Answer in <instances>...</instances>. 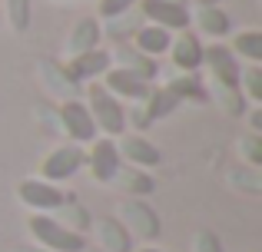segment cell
Wrapping results in <instances>:
<instances>
[{
  "label": "cell",
  "instance_id": "5",
  "mask_svg": "<svg viewBox=\"0 0 262 252\" xmlns=\"http://www.w3.org/2000/svg\"><path fill=\"white\" fill-rule=\"evenodd\" d=\"M143 13L153 20V27L163 30H186L189 24V10L176 0H143Z\"/></svg>",
  "mask_w": 262,
  "mask_h": 252
},
{
  "label": "cell",
  "instance_id": "33",
  "mask_svg": "<svg viewBox=\"0 0 262 252\" xmlns=\"http://www.w3.org/2000/svg\"><path fill=\"white\" fill-rule=\"evenodd\" d=\"M176 4H183V0H176Z\"/></svg>",
  "mask_w": 262,
  "mask_h": 252
},
{
  "label": "cell",
  "instance_id": "22",
  "mask_svg": "<svg viewBox=\"0 0 262 252\" xmlns=\"http://www.w3.org/2000/svg\"><path fill=\"white\" fill-rule=\"evenodd\" d=\"M7 7H10V24L17 30H27L30 27V0H7Z\"/></svg>",
  "mask_w": 262,
  "mask_h": 252
},
{
  "label": "cell",
  "instance_id": "30",
  "mask_svg": "<svg viewBox=\"0 0 262 252\" xmlns=\"http://www.w3.org/2000/svg\"><path fill=\"white\" fill-rule=\"evenodd\" d=\"M13 252H37V249H13Z\"/></svg>",
  "mask_w": 262,
  "mask_h": 252
},
{
  "label": "cell",
  "instance_id": "25",
  "mask_svg": "<svg viewBox=\"0 0 262 252\" xmlns=\"http://www.w3.org/2000/svg\"><path fill=\"white\" fill-rule=\"evenodd\" d=\"M123 179H126V186L133 189V193H140V196L153 193V179H149V176H143V173H126Z\"/></svg>",
  "mask_w": 262,
  "mask_h": 252
},
{
  "label": "cell",
  "instance_id": "27",
  "mask_svg": "<svg viewBox=\"0 0 262 252\" xmlns=\"http://www.w3.org/2000/svg\"><path fill=\"white\" fill-rule=\"evenodd\" d=\"M133 4L136 0H100V13L103 17H120V13H126Z\"/></svg>",
  "mask_w": 262,
  "mask_h": 252
},
{
  "label": "cell",
  "instance_id": "21",
  "mask_svg": "<svg viewBox=\"0 0 262 252\" xmlns=\"http://www.w3.org/2000/svg\"><path fill=\"white\" fill-rule=\"evenodd\" d=\"M236 53H243V57H249V60H262V33H256V30L239 33L236 37Z\"/></svg>",
  "mask_w": 262,
  "mask_h": 252
},
{
  "label": "cell",
  "instance_id": "8",
  "mask_svg": "<svg viewBox=\"0 0 262 252\" xmlns=\"http://www.w3.org/2000/svg\"><path fill=\"white\" fill-rule=\"evenodd\" d=\"M86 159H90V169H93V176L100 182H110L120 173V153H116V143H110V140H96L93 153Z\"/></svg>",
  "mask_w": 262,
  "mask_h": 252
},
{
  "label": "cell",
  "instance_id": "9",
  "mask_svg": "<svg viewBox=\"0 0 262 252\" xmlns=\"http://www.w3.org/2000/svg\"><path fill=\"white\" fill-rule=\"evenodd\" d=\"M106 66H110V53L106 50H86V53H80V57L70 60L67 77H70L73 83H80V80H86V77H103Z\"/></svg>",
  "mask_w": 262,
  "mask_h": 252
},
{
  "label": "cell",
  "instance_id": "23",
  "mask_svg": "<svg viewBox=\"0 0 262 252\" xmlns=\"http://www.w3.org/2000/svg\"><path fill=\"white\" fill-rule=\"evenodd\" d=\"M216 93L223 97L226 113H236V117H239V113L246 110V106H243V97H239V90H232V86H219V83H216Z\"/></svg>",
  "mask_w": 262,
  "mask_h": 252
},
{
  "label": "cell",
  "instance_id": "24",
  "mask_svg": "<svg viewBox=\"0 0 262 252\" xmlns=\"http://www.w3.org/2000/svg\"><path fill=\"white\" fill-rule=\"evenodd\" d=\"M239 149L246 153V159H249L252 166L262 163V140H259V136H246V140H239Z\"/></svg>",
  "mask_w": 262,
  "mask_h": 252
},
{
  "label": "cell",
  "instance_id": "7",
  "mask_svg": "<svg viewBox=\"0 0 262 252\" xmlns=\"http://www.w3.org/2000/svg\"><path fill=\"white\" fill-rule=\"evenodd\" d=\"M60 126H63V133H70L77 143H90L96 136L93 117H90V110L83 103H77V100H67L63 103V110H60Z\"/></svg>",
  "mask_w": 262,
  "mask_h": 252
},
{
  "label": "cell",
  "instance_id": "28",
  "mask_svg": "<svg viewBox=\"0 0 262 252\" xmlns=\"http://www.w3.org/2000/svg\"><path fill=\"white\" fill-rule=\"evenodd\" d=\"M239 80H246V86H249V97H252V100H262V70H259V66H252V70L243 73Z\"/></svg>",
  "mask_w": 262,
  "mask_h": 252
},
{
  "label": "cell",
  "instance_id": "26",
  "mask_svg": "<svg viewBox=\"0 0 262 252\" xmlns=\"http://www.w3.org/2000/svg\"><path fill=\"white\" fill-rule=\"evenodd\" d=\"M60 216H63L67 229H73V233H80V229L86 226V213L80 206H67V213H60Z\"/></svg>",
  "mask_w": 262,
  "mask_h": 252
},
{
  "label": "cell",
  "instance_id": "2",
  "mask_svg": "<svg viewBox=\"0 0 262 252\" xmlns=\"http://www.w3.org/2000/svg\"><path fill=\"white\" fill-rule=\"evenodd\" d=\"M86 110H90V117H93L96 129H103V133H110V136H123V129H126V113H123V106L116 103V97L110 90L93 86Z\"/></svg>",
  "mask_w": 262,
  "mask_h": 252
},
{
  "label": "cell",
  "instance_id": "17",
  "mask_svg": "<svg viewBox=\"0 0 262 252\" xmlns=\"http://www.w3.org/2000/svg\"><path fill=\"white\" fill-rule=\"evenodd\" d=\"M196 20H199V27H203L209 37H223V33H229V17H226L223 10H216L212 4H203L196 10Z\"/></svg>",
  "mask_w": 262,
  "mask_h": 252
},
{
  "label": "cell",
  "instance_id": "3",
  "mask_svg": "<svg viewBox=\"0 0 262 252\" xmlns=\"http://www.w3.org/2000/svg\"><path fill=\"white\" fill-rule=\"evenodd\" d=\"M203 63H209V73L216 77L219 86H232V90L239 86V77H243V73H239V60H236V53H232L229 47H223V43L206 47Z\"/></svg>",
  "mask_w": 262,
  "mask_h": 252
},
{
  "label": "cell",
  "instance_id": "12",
  "mask_svg": "<svg viewBox=\"0 0 262 252\" xmlns=\"http://www.w3.org/2000/svg\"><path fill=\"white\" fill-rule=\"evenodd\" d=\"M123 219H126V233H136V236H156L160 233V222H156V216L149 213L143 202H126L123 206Z\"/></svg>",
  "mask_w": 262,
  "mask_h": 252
},
{
  "label": "cell",
  "instance_id": "1",
  "mask_svg": "<svg viewBox=\"0 0 262 252\" xmlns=\"http://www.w3.org/2000/svg\"><path fill=\"white\" fill-rule=\"evenodd\" d=\"M30 233L37 236L40 246H47L50 252H83V236L67 229L63 222L50 219V216H33L30 219Z\"/></svg>",
  "mask_w": 262,
  "mask_h": 252
},
{
  "label": "cell",
  "instance_id": "15",
  "mask_svg": "<svg viewBox=\"0 0 262 252\" xmlns=\"http://www.w3.org/2000/svg\"><path fill=\"white\" fill-rule=\"evenodd\" d=\"M96 40H100V27H96L93 20H80V24L73 27L67 47H70L73 57H80V53H86V50H96Z\"/></svg>",
  "mask_w": 262,
  "mask_h": 252
},
{
  "label": "cell",
  "instance_id": "29",
  "mask_svg": "<svg viewBox=\"0 0 262 252\" xmlns=\"http://www.w3.org/2000/svg\"><path fill=\"white\" fill-rule=\"evenodd\" d=\"M196 252H223V249H219V242H216L212 233H199L196 236Z\"/></svg>",
  "mask_w": 262,
  "mask_h": 252
},
{
  "label": "cell",
  "instance_id": "32",
  "mask_svg": "<svg viewBox=\"0 0 262 252\" xmlns=\"http://www.w3.org/2000/svg\"><path fill=\"white\" fill-rule=\"evenodd\" d=\"M143 252H160V249H143Z\"/></svg>",
  "mask_w": 262,
  "mask_h": 252
},
{
  "label": "cell",
  "instance_id": "14",
  "mask_svg": "<svg viewBox=\"0 0 262 252\" xmlns=\"http://www.w3.org/2000/svg\"><path fill=\"white\" fill-rule=\"evenodd\" d=\"M169 30H163V27H143L140 33H136V50L143 53V57H160L163 50H169Z\"/></svg>",
  "mask_w": 262,
  "mask_h": 252
},
{
  "label": "cell",
  "instance_id": "31",
  "mask_svg": "<svg viewBox=\"0 0 262 252\" xmlns=\"http://www.w3.org/2000/svg\"><path fill=\"white\" fill-rule=\"evenodd\" d=\"M203 4H212V7H216V4H219V0H203Z\"/></svg>",
  "mask_w": 262,
  "mask_h": 252
},
{
  "label": "cell",
  "instance_id": "6",
  "mask_svg": "<svg viewBox=\"0 0 262 252\" xmlns=\"http://www.w3.org/2000/svg\"><path fill=\"white\" fill-rule=\"evenodd\" d=\"M17 196L30 209H60L67 202V196L60 193L53 182H47V179H24L20 189H17Z\"/></svg>",
  "mask_w": 262,
  "mask_h": 252
},
{
  "label": "cell",
  "instance_id": "19",
  "mask_svg": "<svg viewBox=\"0 0 262 252\" xmlns=\"http://www.w3.org/2000/svg\"><path fill=\"white\" fill-rule=\"evenodd\" d=\"M176 103H179V100H176L169 90H156L153 97H149L146 120H160V117H166V113H173V110H176Z\"/></svg>",
  "mask_w": 262,
  "mask_h": 252
},
{
  "label": "cell",
  "instance_id": "10",
  "mask_svg": "<svg viewBox=\"0 0 262 252\" xmlns=\"http://www.w3.org/2000/svg\"><path fill=\"white\" fill-rule=\"evenodd\" d=\"M116 153H120L123 159H129L133 166H156V163H160V149L149 140H143V136H123Z\"/></svg>",
  "mask_w": 262,
  "mask_h": 252
},
{
  "label": "cell",
  "instance_id": "20",
  "mask_svg": "<svg viewBox=\"0 0 262 252\" xmlns=\"http://www.w3.org/2000/svg\"><path fill=\"white\" fill-rule=\"evenodd\" d=\"M166 90L173 93L176 100H186V97H192L196 103H203V100H206V93H203V86H199V80H196V77H183V80H173V83H169Z\"/></svg>",
  "mask_w": 262,
  "mask_h": 252
},
{
  "label": "cell",
  "instance_id": "13",
  "mask_svg": "<svg viewBox=\"0 0 262 252\" xmlns=\"http://www.w3.org/2000/svg\"><path fill=\"white\" fill-rule=\"evenodd\" d=\"M169 47H173V60H176L179 70L192 73L199 63H203V47H199V40L189 37V33H183V37H179L176 43H169Z\"/></svg>",
  "mask_w": 262,
  "mask_h": 252
},
{
  "label": "cell",
  "instance_id": "16",
  "mask_svg": "<svg viewBox=\"0 0 262 252\" xmlns=\"http://www.w3.org/2000/svg\"><path fill=\"white\" fill-rule=\"evenodd\" d=\"M116 60H120V70L133 73V77H140V80H146V77H153V73H156V63L149 57H143L140 50H120V53H116Z\"/></svg>",
  "mask_w": 262,
  "mask_h": 252
},
{
  "label": "cell",
  "instance_id": "18",
  "mask_svg": "<svg viewBox=\"0 0 262 252\" xmlns=\"http://www.w3.org/2000/svg\"><path fill=\"white\" fill-rule=\"evenodd\" d=\"M100 239H103V246L110 252H126L129 249V233L116 219H103L100 222Z\"/></svg>",
  "mask_w": 262,
  "mask_h": 252
},
{
  "label": "cell",
  "instance_id": "4",
  "mask_svg": "<svg viewBox=\"0 0 262 252\" xmlns=\"http://www.w3.org/2000/svg\"><path fill=\"white\" fill-rule=\"evenodd\" d=\"M83 163H86V156H83V149H80V146H60V149H53V153L40 163V173H43L47 182H57V179L73 176Z\"/></svg>",
  "mask_w": 262,
  "mask_h": 252
},
{
  "label": "cell",
  "instance_id": "11",
  "mask_svg": "<svg viewBox=\"0 0 262 252\" xmlns=\"http://www.w3.org/2000/svg\"><path fill=\"white\" fill-rule=\"evenodd\" d=\"M106 90L113 93V97H126V100L149 97L146 80L133 77V73H126V70H106Z\"/></svg>",
  "mask_w": 262,
  "mask_h": 252
}]
</instances>
